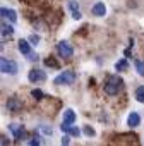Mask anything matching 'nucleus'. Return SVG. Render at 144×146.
<instances>
[{
  "label": "nucleus",
  "instance_id": "0eeeda50",
  "mask_svg": "<svg viewBox=\"0 0 144 146\" xmlns=\"http://www.w3.org/2000/svg\"><path fill=\"white\" fill-rule=\"evenodd\" d=\"M91 12H93V16H96V17H103V16L106 14V5H105L103 2H96V4L93 5Z\"/></svg>",
  "mask_w": 144,
  "mask_h": 146
},
{
  "label": "nucleus",
  "instance_id": "393cba45",
  "mask_svg": "<svg viewBox=\"0 0 144 146\" xmlns=\"http://www.w3.org/2000/svg\"><path fill=\"white\" fill-rule=\"evenodd\" d=\"M29 146H40V141H38V139H31Z\"/></svg>",
  "mask_w": 144,
  "mask_h": 146
},
{
  "label": "nucleus",
  "instance_id": "20e7f679",
  "mask_svg": "<svg viewBox=\"0 0 144 146\" xmlns=\"http://www.w3.org/2000/svg\"><path fill=\"white\" fill-rule=\"evenodd\" d=\"M57 52H58V55L63 57V58H70L72 55H74V48H72L67 41H58V43H57Z\"/></svg>",
  "mask_w": 144,
  "mask_h": 146
},
{
  "label": "nucleus",
  "instance_id": "5701e85b",
  "mask_svg": "<svg viewBox=\"0 0 144 146\" xmlns=\"http://www.w3.org/2000/svg\"><path fill=\"white\" fill-rule=\"evenodd\" d=\"M0 143H2V146H9V139H7L5 136H2V137H0Z\"/></svg>",
  "mask_w": 144,
  "mask_h": 146
},
{
  "label": "nucleus",
  "instance_id": "b1692460",
  "mask_svg": "<svg viewBox=\"0 0 144 146\" xmlns=\"http://www.w3.org/2000/svg\"><path fill=\"white\" fill-rule=\"evenodd\" d=\"M29 41H33V45H36V43L40 41V36H36V35H33V36L29 38Z\"/></svg>",
  "mask_w": 144,
  "mask_h": 146
},
{
  "label": "nucleus",
  "instance_id": "2eb2a0df",
  "mask_svg": "<svg viewBox=\"0 0 144 146\" xmlns=\"http://www.w3.org/2000/svg\"><path fill=\"white\" fill-rule=\"evenodd\" d=\"M135 100L139 103H144V86H137L135 88Z\"/></svg>",
  "mask_w": 144,
  "mask_h": 146
},
{
  "label": "nucleus",
  "instance_id": "aec40b11",
  "mask_svg": "<svg viewBox=\"0 0 144 146\" xmlns=\"http://www.w3.org/2000/svg\"><path fill=\"white\" fill-rule=\"evenodd\" d=\"M31 96H33V98H36V100H43V96H45V95H43V91H41V90H33V91H31Z\"/></svg>",
  "mask_w": 144,
  "mask_h": 146
},
{
  "label": "nucleus",
  "instance_id": "dca6fc26",
  "mask_svg": "<svg viewBox=\"0 0 144 146\" xmlns=\"http://www.w3.org/2000/svg\"><path fill=\"white\" fill-rule=\"evenodd\" d=\"M134 65H135L137 74L144 78V60H134Z\"/></svg>",
  "mask_w": 144,
  "mask_h": 146
},
{
  "label": "nucleus",
  "instance_id": "7ed1b4c3",
  "mask_svg": "<svg viewBox=\"0 0 144 146\" xmlns=\"http://www.w3.org/2000/svg\"><path fill=\"white\" fill-rule=\"evenodd\" d=\"M0 69H2L4 74H17V64L14 60H7L5 57L0 58Z\"/></svg>",
  "mask_w": 144,
  "mask_h": 146
},
{
  "label": "nucleus",
  "instance_id": "f257e3e1",
  "mask_svg": "<svg viewBox=\"0 0 144 146\" xmlns=\"http://www.w3.org/2000/svg\"><path fill=\"white\" fill-rule=\"evenodd\" d=\"M122 86H124L122 78H118V76H110V78L105 81L103 90H105V93H106V95L115 96V95H118V91L122 90Z\"/></svg>",
  "mask_w": 144,
  "mask_h": 146
},
{
  "label": "nucleus",
  "instance_id": "4468645a",
  "mask_svg": "<svg viewBox=\"0 0 144 146\" xmlns=\"http://www.w3.org/2000/svg\"><path fill=\"white\" fill-rule=\"evenodd\" d=\"M7 107H9V110L16 112V110H19L21 103H19V100H17L16 96H12V98H9V102H7Z\"/></svg>",
  "mask_w": 144,
  "mask_h": 146
},
{
  "label": "nucleus",
  "instance_id": "4be33fe9",
  "mask_svg": "<svg viewBox=\"0 0 144 146\" xmlns=\"http://www.w3.org/2000/svg\"><path fill=\"white\" fill-rule=\"evenodd\" d=\"M69 139H70V136H63V139H62V144H60V146H69Z\"/></svg>",
  "mask_w": 144,
  "mask_h": 146
},
{
  "label": "nucleus",
  "instance_id": "1a4fd4ad",
  "mask_svg": "<svg viewBox=\"0 0 144 146\" xmlns=\"http://www.w3.org/2000/svg\"><path fill=\"white\" fill-rule=\"evenodd\" d=\"M60 129H62V132H67L69 136H74V137H77V136L81 134V131H79L76 125H67V124H62V125H60Z\"/></svg>",
  "mask_w": 144,
  "mask_h": 146
},
{
  "label": "nucleus",
  "instance_id": "6ab92c4d",
  "mask_svg": "<svg viewBox=\"0 0 144 146\" xmlns=\"http://www.w3.org/2000/svg\"><path fill=\"white\" fill-rule=\"evenodd\" d=\"M45 65H48V67H55V69H58V62L53 58V57H48V58H45Z\"/></svg>",
  "mask_w": 144,
  "mask_h": 146
},
{
  "label": "nucleus",
  "instance_id": "39448f33",
  "mask_svg": "<svg viewBox=\"0 0 144 146\" xmlns=\"http://www.w3.org/2000/svg\"><path fill=\"white\" fill-rule=\"evenodd\" d=\"M28 79H29L31 83H41V81H45V79H46V74H45V70L33 69V70H29Z\"/></svg>",
  "mask_w": 144,
  "mask_h": 146
},
{
  "label": "nucleus",
  "instance_id": "a211bd4d",
  "mask_svg": "<svg viewBox=\"0 0 144 146\" xmlns=\"http://www.w3.org/2000/svg\"><path fill=\"white\" fill-rule=\"evenodd\" d=\"M115 69H117V70H127V69H129V64H127V60H125V58L118 60V62L115 64Z\"/></svg>",
  "mask_w": 144,
  "mask_h": 146
},
{
  "label": "nucleus",
  "instance_id": "f8f14e48",
  "mask_svg": "<svg viewBox=\"0 0 144 146\" xmlns=\"http://www.w3.org/2000/svg\"><path fill=\"white\" fill-rule=\"evenodd\" d=\"M0 14H2V17H7L11 23H16L17 21V14H16V11H12V9H2L0 11Z\"/></svg>",
  "mask_w": 144,
  "mask_h": 146
},
{
  "label": "nucleus",
  "instance_id": "412c9836",
  "mask_svg": "<svg viewBox=\"0 0 144 146\" xmlns=\"http://www.w3.org/2000/svg\"><path fill=\"white\" fill-rule=\"evenodd\" d=\"M84 134L91 137V136H94V129H93L91 125H86V127H84Z\"/></svg>",
  "mask_w": 144,
  "mask_h": 146
},
{
  "label": "nucleus",
  "instance_id": "a878e982",
  "mask_svg": "<svg viewBox=\"0 0 144 146\" xmlns=\"http://www.w3.org/2000/svg\"><path fill=\"white\" fill-rule=\"evenodd\" d=\"M29 60H38V55H36V53H31V55H29Z\"/></svg>",
  "mask_w": 144,
  "mask_h": 146
},
{
  "label": "nucleus",
  "instance_id": "ddd939ff",
  "mask_svg": "<svg viewBox=\"0 0 144 146\" xmlns=\"http://www.w3.org/2000/svg\"><path fill=\"white\" fill-rule=\"evenodd\" d=\"M139 122H141V117H139V113H137V112H132V113L129 115V119H127L129 127H137V125H139Z\"/></svg>",
  "mask_w": 144,
  "mask_h": 146
},
{
  "label": "nucleus",
  "instance_id": "9b49d317",
  "mask_svg": "<svg viewBox=\"0 0 144 146\" xmlns=\"http://www.w3.org/2000/svg\"><path fill=\"white\" fill-rule=\"evenodd\" d=\"M17 48H19L21 53H24V55H31V45H29L28 40H19Z\"/></svg>",
  "mask_w": 144,
  "mask_h": 146
},
{
  "label": "nucleus",
  "instance_id": "f3484780",
  "mask_svg": "<svg viewBox=\"0 0 144 146\" xmlns=\"http://www.w3.org/2000/svg\"><path fill=\"white\" fill-rule=\"evenodd\" d=\"M12 33H14V28H12L11 24H7V23H2V35H4V36H7V35L11 36Z\"/></svg>",
  "mask_w": 144,
  "mask_h": 146
},
{
  "label": "nucleus",
  "instance_id": "9d476101",
  "mask_svg": "<svg viewBox=\"0 0 144 146\" xmlns=\"http://www.w3.org/2000/svg\"><path fill=\"white\" fill-rule=\"evenodd\" d=\"M69 9L72 11V17H74L76 21H79V19L83 17L81 11H79V7H77V2H74V0H70V2H69Z\"/></svg>",
  "mask_w": 144,
  "mask_h": 146
},
{
  "label": "nucleus",
  "instance_id": "f03ea898",
  "mask_svg": "<svg viewBox=\"0 0 144 146\" xmlns=\"http://www.w3.org/2000/svg\"><path fill=\"white\" fill-rule=\"evenodd\" d=\"M76 81V72L74 70H63L62 74H58L55 79H53V83L57 84V86H63V84H72Z\"/></svg>",
  "mask_w": 144,
  "mask_h": 146
},
{
  "label": "nucleus",
  "instance_id": "423d86ee",
  "mask_svg": "<svg viewBox=\"0 0 144 146\" xmlns=\"http://www.w3.org/2000/svg\"><path fill=\"white\" fill-rule=\"evenodd\" d=\"M74 122H76V112L72 110V108H65L63 110V117H62V124L70 125V124H74Z\"/></svg>",
  "mask_w": 144,
  "mask_h": 146
},
{
  "label": "nucleus",
  "instance_id": "6e6552de",
  "mask_svg": "<svg viewBox=\"0 0 144 146\" xmlns=\"http://www.w3.org/2000/svg\"><path fill=\"white\" fill-rule=\"evenodd\" d=\"M9 129H11V132L16 139H21L22 134H24V127L21 124H9Z\"/></svg>",
  "mask_w": 144,
  "mask_h": 146
}]
</instances>
